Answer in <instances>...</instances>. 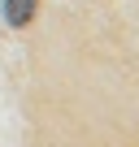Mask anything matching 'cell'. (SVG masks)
<instances>
[{"instance_id": "6da1fadb", "label": "cell", "mask_w": 139, "mask_h": 147, "mask_svg": "<svg viewBox=\"0 0 139 147\" xmlns=\"http://www.w3.org/2000/svg\"><path fill=\"white\" fill-rule=\"evenodd\" d=\"M35 9H39V0H5V18H9V26H26V22L35 18Z\"/></svg>"}]
</instances>
